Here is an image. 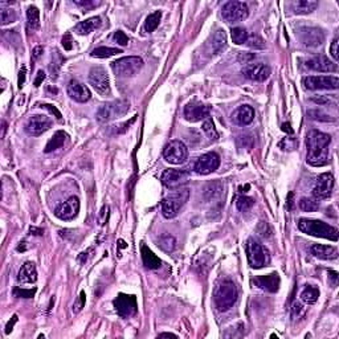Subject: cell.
I'll list each match as a JSON object with an SVG mask.
<instances>
[{
	"label": "cell",
	"instance_id": "52",
	"mask_svg": "<svg viewBox=\"0 0 339 339\" xmlns=\"http://www.w3.org/2000/svg\"><path fill=\"white\" fill-rule=\"evenodd\" d=\"M338 273L336 272V270H330L329 272V284L332 285L333 288H336L337 285H338Z\"/></svg>",
	"mask_w": 339,
	"mask_h": 339
},
{
	"label": "cell",
	"instance_id": "41",
	"mask_svg": "<svg viewBox=\"0 0 339 339\" xmlns=\"http://www.w3.org/2000/svg\"><path fill=\"white\" fill-rule=\"evenodd\" d=\"M254 205V200L249 196H239L236 200V207L240 212H247L249 209H252Z\"/></svg>",
	"mask_w": 339,
	"mask_h": 339
},
{
	"label": "cell",
	"instance_id": "15",
	"mask_svg": "<svg viewBox=\"0 0 339 339\" xmlns=\"http://www.w3.org/2000/svg\"><path fill=\"white\" fill-rule=\"evenodd\" d=\"M334 188V177L330 173H322L317 179L314 188H313V196L316 200H324L328 199Z\"/></svg>",
	"mask_w": 339,
	"mask_h": 339
},
{
	"label": "cell",
	"instance_id": "14",
	"mask_svg": "<svg viewBox=\"0 0 339 339\" xmlns=\"http://www.w3.org/2000/svg\"><path fill=\"white\" fill-rule=\"evenodd\" d=\"M301 43L308 48L320 47L325 41V33L322 29L316 27H304L298 31Z\"/></svg>",
	"mask_w": 339,
	"mask_h": 339
},
{
	"label": "cell",
	"instance_id": "37",
	"mask_svg": "<svg viewBox=\"0 0 339 339\" xmlns=\"http://www.w3.org/2000/svg\"><path fill=\"white\" fill-rule=\"evenodd\" d=\"M157 243H158V247L162 251H165V252L170 253L172 252L173 249H175V244H176V241H175V239H173V236H171V235H162V236L159 237L158 240H157Z\"/></svg>",
	"mask_w": 339,
	"mask_h": 339
},
{
	"label": "cell",
	"instance_id": "18",
	"mask_svg": "<svg viewBox=\"0 0 339 339\" xmlns=\"http://www.w3.org/2000/svg\"><path fill=\"white\" fill-rule=\"evenodd\" d=\"M243 75L252 81H265L270 76V68L262 63H248L243 68Z\"/></svg>",
	"mask_w": 339,
	"mask_h": 339
},
{
	"label": "cell",
	"instance_id": "25",
	"mask_svg": "<svg viewBox=\"0 0 339 339\" xmlns=\"http://www.w3.org/2000/svg\"><path fill=\"white\" fill-rule=\"evenodd\" d=\"M225 47H227V36H225L224 31L219 29L213 33V36L207 44V53L209 56H216L224 51Z\"/></svg>",
	"mask_w": 339,
	"mask_h": 339
},
{
	"label": "cell",
	"instance_id": "20",
	"mask_svg": "<svg viewBox=\"0 0 339 339\" xmlns=\"http://www.w3.org/2000/svg\"><path fill=\"white\" fill-rule=\"evenodd\" d=\"M52 126L51 118H48L45 115H33L28 119L27 125H25V131L29 135L37 137L49 130Z\"/></svg>",
	"mask_w": 339,
	"mask_h": 339
},
{
	"label": "cell",
	"instance_id": "3",
	"mask_svg": "<svg viewBox=\"0 0 339 339\" xmlns=\"http://www.w3.org/2000/svg\"><path fill=\"white\" fill-rule=\"evenodd\" d=\"M239 292L232 281H224L216 286L213 292V301L220 312H227L236 304Z\"/></svg>",
	"mask_w": 339,
	"mask_h": 339
},
{
	"label": "cell",
	"instance_id": "36",
	"mask_svg": "<svg viewBox=\"0 0 339 339\" xmlns=\"http://www.w3.org/2000/svg\"><path fill=\"white\" fill-rule=\"evenodd\" d=\"M28 27L31 29H39L40 28V11L35 5H29L27 9Z\"/></svg>",
	"mask_w": 339,
	"mask_h": 339
},
{
	"label": "cell",
	"instance_id": "9",
	"mask_svg": "<svg viewBox=\"0 0 339 339\" xmlns=\"http://www.w3.org/2000/svg\"><path fill=\"white\" fill-rule=\"evenodd\" d=\"M163 158L171 165H183L188 159V149L180 141H171L163 150Z\"/></svg>",
	"mask_w": 339,
	"mask_h": 339
},
{
	"label": "cell",
	"instance_id": "33",
	"mask_svg": "<svg viewBox=\"0 0 339 339\" xmlns=\"http://www.w3.org/2000/svg\"><path fill=\"white\" fill-rule=\"evenodd\" d=\"M221 191H223V185L220 181H212L209 183L204 189V196L208 201L216 200L221 196Z\"/></svg>",
	"mask_w": 339,
	"mask_h": 339
},
{
	"label": "cell",
	"instance_id": "16",
	"mask_svg": "<svg viewBox=\"0 0 339 339\" xmlns=\"http://www.w3.org/2000/svg\"><path fill=\"white\" fill-rule=\"evenodd\" d=\"M80 211V200L79 197L72 196L69 197L67 201H64L61 204L56 208L55 215L59 217L60 220H73L77 215H79Z\"/></svg>",
	"mask_w": 339,
	"mask_h": 339
},
{
	"label": "cell",
	"instance_id": "4",
	"mask_svg": "<svg viewBox=\"0 0 339 339\" xmlns=\"http://www.w3.org/2000/svg\"><path fill=\"white\" fill-rule=\"evenodd\" d=\"M245 252H247L249 265L253 269L264 268V266H268L270 262V254H269L268 249L261 243L254 240L253 237L248 239L245 243Z\"/></svg>",
	"mask_w": 339,
	"mask_h": 339
},
{
	"label": "cell",
	"instance_id": "13",
	"mask_svg": "<svg viewBox=\"0 0 339 339\" xmlns=\"http://www.w3.org/2000/svg\"><path fill=\"white\" fill-rule=\"evenodd\" d=\"M114 306L118 316L122 317V318H130L138 312L137 298L134 296H130V294L121 293L114 300Z\"/></svg>",
	"mask_w": 339,
	"mask_h": 339
},
{
	"label": "cell",
	"instance_id": "8",
	"mask_svg": "<svg viewBox=\"0 0 339 339\" xmlns=\"http://www.w3.org/2000/svg\"><path fill=\"white\" fill-rule=\"evenodd\" d=\"M249 15L248 5L243 1H228L221 8V17L229 24L240 23Z\"/></svg>",
	"mask_w": 339,
	"mask_h": 339
},
{
	"label": "cell",
	"instance_id": "35",
	"mask_svg": "<svg viewBox=\"0 0 339 339\" xmlns=\"http://www.w3.org/2000/svg\"><path fill=\"white\" fill-rule=\"evenodd\" d=\"M118 53H122L121 49H117V48H109V47H99L93 49L90 53L91 57H97V59H107V57H111V56L118 55Z\"/></svg>",
	"mask_w": 339,
	"mask_h": 339
},
{
	"label": "cell",
	"instance_id": "19",
	"mask_svg": "<svg viewBox=\"0 0 339 339\" xmlns=\"http://www.w3.org/2000/svg\"><path fill=\"white\" fill-rule=\"evenodd\" d=\"M211 107L200 102H189L184 106V118L188 122H200L201 119L208 118Z\"/></svg>",
	"mask_w": 339,
	"mask_h": 339
},
{
	"label": "cell",
	"instance_id": "29",
	"mask_svg": "<svg viewBox=\"0 0 339 339\" xmlns=\"http://www.w3.org/2000/svg\"><path fill=\"white\" fill-rule=\"evenodd\" d=\"M317 7H318V1H314V0H297L292 3L293 12L297 15L312 13L313 11H316Z\"/></svg>",
	"mask_w": 339,
	"mask_h": 339
},
{
	"label": "cell",
	"instance_id": "12",
	"mask_svg": "<svg viewBox=\"0 0 339 339\" xmlns=\"http://www.w3.org/2000/svg\"><path fill=\"white\" fill-rule=\"evenodd\" d=\"M220 166V158L216 153H207L195 161L193 163V171L199 175H208V173L216 171Z\"/></svg>",
	"mask_w": 339,
	"mask_h": 339
},
{
	"label": "cell",
	"instance_id": "21",
	"mask_svg": "<svg viewBox=\"0 0 339 339\" xmlns=\"http://www.w3.org/2000/svg\"><path fill=\"white\" fill-rule=\"evenodd\" d=\"M68 94L72 99H75L77 102H86L91 97L90 90L85 86L84 84H81L77 80H72L68 84Z\"/></svg>",
	"mask_w": 339,
	"mask_h": 339
},
{
	"label": "cell",
	"instance_id": "30",
	"mask_svg": "<svg viewBox=\"0 0 339 339\" xmlns=\"http://www.w3.org/2000/svg\"><path fill=\"white\" fill-rule=\"evenodd\" d=\"M142 260L145 266L149 269H158L162 264L159 257L154 254V252L146 245H142Z\"/></svg>",
	"mask_w": 339,
	"mask_h": 339
},
{
	"label": "cell",
	"instance_id": "45",
	"mask_svg": "<svg viewBox=\"0 0 339 339\" xmlns=\"http://www.w3.org/2000/svg\"><path fill=\"white\" fill-rule=\"evenodd\" d=\"M79 7H81L84 9V11L86 12L89 11V9H91V8L97 7L99 4V1H94V0H77V1H75Z\"/></svg>",
	"mask_w": 339,
	"mask_h": 339
},
{
	"label": "cell",
	"instance_id": "47",
	"mask_svg": "<svg viewBox=\"0 0 339 339\" xmlns=\"http://www.w3.org/2000/svg\"><path fill=\"white\" fill-rule=\"evenodd\" d=\"M309 115H310L313 119H317V121H325V122H328V121H336L334 118H330L328 114H324L322 111L318 110L309 111Z\"/></svg>",
	"mask_w": 339,
	"mask_h": 339
},
{
	"label": "cell",
	"instance_id": "56",
	"mask_svg": "<svg viewBox=\"0 0 339 339\" xmlns=\"http://www.w3.org/2000/svg\"><path fill=\"white\" fill-rule=\"evenodd\" d=\"M43 52H44V48L41 47V45L36 47L35 49H33V52H32V55H33V59H39L40 56L43 55Z\"/></svg>",
	"mask_w": 339,
	"mask_h": 339
},
{
	"label": "cell",
	"instance_id": "23",
	"mask_svg": "<svg viewBox=\"0 0 339 339\" xmlns=\"http://www.w3.org/2000/svg\"><path fill=\"white\" fill-rule=\"evenodd\" d=\"M231 118H232V122L237 126H248L249 123H252V121L254 119V110L249 105H243L233 111Z\"/></svg>",
	"mask_w": 339,
	"mask_h": 339
},
{
	"label": "cell",
	"instance_id": "44",
	"mask_svg": "<svg viewBox=\"0 0 339 339\" xmlns=\"http://www.w3.org/2000/svg\"><path fill=\"white\" fill-rule=\"evenodd\" d=\"M257 232H258V235H260L261 237H265V239H268V237L272 236V229H270V227H269V224L266 221H261L260 224H258V227H257Z\"/></svg>",
	"mask_w": 339,
	"mask_h": 339
},
{
	"label": "cell",
	"instance_id": "51",
	"mask_svg": "<svg viewBox=\"0 0 339 339\" xmlns=\"http://www.w3.org/2000/svg\"><path fill=\"white\" fill-rule=\"evenodd\" d=\"M84 305H85V293L81 292V294H80V298H79V302L76 305H73V312L79 313L81 309L84 308Z\"/></svg>",
	"mask_w": 339,
	"mask_h": 339
},
{
	"label": "cell",
	"instance_id": "32",
	"mask_svg": "<svg viewBox=\"0 0 339 339\" xmlns=\"http://www.w3.org/2000/svg\"><path fill=\"white\" fill-rule=\"evenodd\" d=\"M67 141V134L64 131H57L52 139H49V142L45 146V153H52V151L57 150L60 147L64 146V143Z\"/></svg>",
	"mask_w": 339,
	"mask_h": 339
},
{
	"label": "cell",
	"instance_id": "17",
	"mask_svg": "<svg viewBox=\"0 0 339 339\" xmlns=\"http://www.w3.org/2000/svg\"><path fill=\"white\" fill-rule=\"evenodd\" d=\"M189 177V172L187 170H166L162 173V183L169 188H177L184 183H187Z\"/></svg>",
	"mask_w": 339,
	"mask_h": 339
},
{
	"label": "cell",
	"instance_id": "59",
	"mask_svg": "<svg viewBox=\"0 0 339 339\" xmlns=\"http://www.w3.org/2000/svg\"><path fill=\"white\" fill-rule=\"evenodd\" d=\"M282 130L289 133V134H293V129H290V125H289V123H284V125H282Z\"/></svg>",
	"mask_w": 339,
	"mask_h": 339
},
{
	"label": "cell",
	"instance_id": "40",
	"mask_svg": "<svg viewBox=\"0 0 339 339\" xmlns=\"http://www.w3.org/2000/svg\"><path fill=\"white\" fill-rule=\"evenodd\" d=\"M201 129H203V131L207 134V137H208L209 139L216 141V139L219 138V134H217L216 129H215V125H213L212 119L211 118L204 119V122H203V125H201Z\"/></svg>",
	"mask_w": 339,
	"mask_h": 339
},
{
	"label": "cell",
	"instance_id": "53",
	"mask_svg": "<svg viewBox=\"0 0 339 339\" xmlns=\"http://www.w3.org/2000/svg\"><path fill=\"white\" fill-rule=\"evenodd\" d=\"M61 43H63V47L65 48L67 51H71L72 48H73V45H72V43H73V41H72V36L69 35V33L64 36L63 41H61Z\"/></svg>",
	"mask_w": 339,
	"mask_h": 339
},
{
	"label": "cell",
	"instance_id": "5",
	"mask_svg": "<svg viewBox=\"0 0 339 339\" xmlns=\"http://www.w3.org/2000/svg\"><path fill=\"white\" fill-rule=\"evenodd\" d=\"M189 191L187 188H181L173 191L167 195L162 201V213L166 219H173L176 216L184 204L188 201Z\"/></svg>",
	"mask_w": 339,
	"mask_h": 339
},
{
	"label": "cell",
	"instance_id": "6",
	"mask_svg": "<svg viewBox=\"0 0 339 339\" xmlns=\"http://www.w3.org/2000/svg\"><path fill=\"white\" fill-rule=\"evenodd\" d=\"M143 67V60L137 56H127L122 59L115 60L111 63V69L114 72L115 76L122 77V79H129L134 77Z\"/></svg>",
	"mask_w": 339,
	"mask_h": 339
},
{
	"label": "cell",
	"instance_id": "10",
	"mask_svg": "<svg viewBox=\"0 0 339 339\" xmlns=\"http://www.w3.org/2000/svg\"><path fill=\"white\" fill-rule=\"evenodd\" d=\"M304 85L310 90H334L338 89L339 80L336 76H309L304 79Z\"/></svg>",
	"mask_w": 339,
	"mask_h": 339
},
{
	"label": "cell",
	"instance_id": "49",
	"mask_svg": "<svg viewBox=\"0 0 339 339\" xmlns=\"http://www.w3.org/2000/svg\"><path fill=\"white\" fill-rule=\"evenodd\" d=\"M40 107L49 111V113L55 115L57 119H61V113H60V111L57 110V107L53 106V105H49V103H41V105H40Z\"/></svg>",
	"mask_w": 339,
	"mask_h": 339
},
{
	"label": "cell",
	"instance_id": "57",
	"mask_svg": "<svg viewBox=\"0 0 339 339\" xmlns=\"http://www.w3.org/2000/svg\"><path fill=\"white\" fill-rule=\"evenodd\" d=\"M159 338H177V336H175V334H171V333H162V334H159Z\"/></svg>",
	"mask_w": 339,
	"mask_h": 339
},
{
	"label": "cell",
	"instance_id": "58",
	"mask_svg": "<svg viewBox=\"0 0 339 339\" xmlns=\"http://www.w3.org/2000/svg\"><path fill=\"white\" fill-rule=\"evenodd\" d=\"M16 321H17V317L13 316V321H12V324H11V322H9V324L7 325V330H5V333H7V334H8V333H9V332H11V330H12V326H13V324H15Z\"/></svg>",
	"mask_w": 339,
	"mask_h": 339
},
{
	"label": "cell",
	"instance_id": "54",
	"mask_svg": "<svg viewBox=\"0 0 339 339\" xmlns=\"http://www.w3.org/2000/svg\"><path fill=\"white\" fill-rule=\"evenodd\" d=\"M25 75H27V68L21 67V69H20V72H19V81H17L20 89L23 87L24 83H25Z\"/></svg>",
	"mask_w": 339,
	"mask_h": 339
},
{
	"label": "cell",
	"instance_id": "38",
	"mask_svg": "<svg viewBox=\"0 0 339 339\" xmlns=\"http://www.w3.org/2000/svg\"><path fill=\"white\" fill-rule=\"evenodd\" d=\"M231 37H232L233 43L237 44V45H241V44L247 43L249 35L245 28L236 27L232 28V31H231Z\"/></svg>",
	"mask_w": 339,
	"mask_h": 339
},
{
	"label": "cell",
	"instance_id": "43",
	"mask_svg": "<svg viewBox=\"0 0 339 339\" xmlns=\"http://www.w3.org/2000/svg\"><path fill=\"white\" fill-rule=\"evenodd\" d=\"M245 44H247L248 47L254 48V49H262V48L265 47L262 39H261L260 36H257V35L249 36L248 40H247V43Z\"/></svg>",
	"mask_w": 339,
	"mask_h": 339
},
{
	"label": "cell",
	"instance_id": "34",
	"mask_svg": "<svg viewBox=\"0 0 339 339\" xmlns=\"http://www.w3.org/2000/svg\"><path fill=\"white\" fill-rule=\"evenodd\" d=\"M161 19H162V12L161 11H155L150 13L146 17V21H145V31L149 32V33L154 32L159 27Z\"/></svg>",
	"mask_w": 339,
	"mask_h": 339
},
{
	"label": "cell",
	"instance_id": "27",
	"mask_svg": "<svg viewBox=\"0 0 339 339\" xmlns=\"http://www.w3.org/2000/svg\"><path fill=\"white\" fill-rule=\"evenodd\" d=\"M310 251H312V254H314L318 258H322V260H336L338 257V251L332 245L316 244L313 245Z\"/></svg>",
	"mask_w": 339,
	"mask_h": 339
},
{
	"label": "cell",
	"instance_id": "39",
	"mask_svg": "<svg viewBox=\"0 0 339 339\" xmlns=\"http://www.w3.org/2000/svg\"><path fill=\"white\" fill-rule=\"evenodd\" d=\"M300 208L305 212H314L320 208V204L316 199H310V197H302L300 200Z\"/></svg>",
	"mask_w": 339,
	"mask_h": 339
},
{
	"label": "cell",
	"instance_id": "24",
	"mask_svg": "<svg viewBox=\"0 0 339 339\" xmlns=\"http://www.w3.org/2000/svg\"><path fill=\"white\" fill-rule=\"evenodd\" d=\"M253 284L256 285L257 288L262 289V290H266V292L276 293L278 289H280V276L277 273H272V274H266V276H260L256 277L253 280Z\"/></svg>",
	"mask_w": 339,
	"mask_h": 339
},
{
	"label": "cell",
	"instance_id": "28",
	"mask_svg": "<svg viewBox=\"0 0 339 339\" xmlns=\"http://www.w3.org/2000/svg\"><path fill=\"white\" fill-rule=\"evenodd\" d=\"M101 25V17L99 16H94V17H90V19L85 20V21H81V23L77 24L75 32L77 35H89L90 32H93L94 29Z\"/></svg>",
	"mask_w": 339,
	"mask_h": 339
},
{
	"label": "cell",
	"instance_id": "48",
	"mask_svg": "<svg viewBox=\"0 0 339 339\" xmlns=\"http://www.w3.org/2000/svg\"><path fill=\"white\" fill-rule=\"evenodd\" d=\"M113 39H114V41L117 44H119V45H127L129 44V39H127V36L123 33L122 31H117L114 33V36H113Z\"/></svg>",
	"mask_w": 339,
	"mask_h": 339
},
{
	"label": "cell",
	"instance_id": "11",
	"mask_svg": "<svg viewBox=\"0 0 339 339\" xmlns=\"http://www.w3.org/2000/svg\"><path fill=\"white\" fill-rule=\"evenodd\" d=\"M89 83H90L91 86L94 87L95 91L101 95L110 94L111 90L109 76L102 67L91 68L90 73H89Z\"/></svg>",
	"mask_w": 339,
	"mask_h": 339
},
{
	"label": "cell",
	"instance_id": "55",
	"mask_svg": "<svg viewBox=\"0 0 339 339\" xmlns=\"http://www.w3.org/2000/svg\"><path fill=\"white\" fill-rule=\"evenodd\" d=\"M44 80H45V73H44L43 71L37 72V77H36V80H35V86L36 87L40 86Z\"/></svg>",
	"mask_w": 339,
	"mask_h": 339
},
{
	"label": "cell",
	"instance_id": "1",
	"mask_svg": "<svg viewBox=\"0 0 339 339\" xmlns=\"http://www.w3.org/2000/svg\"><path fill=\"white\" fill-rule=\"evenodd\" d=\"M330 143H332L330 135L318 130L309 131L306 138V147H308L306 161L310 166L322 167L328 165Z\"/></svg>",
	"mask_w": 339,
	"mask_h": 339
},
{
	"label": "cell",
	"instance_id": "31",
	"mask_svg": "<svg viewBox=\"0 0 339 339\" xmlns=\"http://www.w3.org/2000/svg\"><path fill=\"white\" fill-rule=\"evenodd\" d=\"M318 297H320V290L316 286H313V285H308L304 289V292L301 293V300L306 305L316 304L318 301Z\"/></svg>",
	"mask_w": 339,
	"mask_h": 339
},
{
	"label": "cell",
	"instance_id": "46",
	"mask_svg": "<svg viewBox=\"0 0 339 339\" xmlns=\"http://www.w3.org/2000/svg\"><path fill=\"white\" fill-rule=\"evenodd\" d=\"M36 289H15L13 290V294L16 297H23V298H32L35 296Z\"/></svg>",
	"mask_w": 339,
	"mask_h": 339
},
{
	"label": "cell",
	"instance_id": "22",
	"mask_svg": "<svg viewBox=\"0 0 339 339\" xmlns=\"http://www.w3.org/2000/svg\"><path fill=\"white\" fill-rule=\"evenodd\" d=\"M306 68L316 72H325V73L338 71L337 64L333 63L332 60H329V57H326V56H316V57L308 60Z\"/></svg>",
	"mask_w": 339,
	"mask_h": 339
},
{
	"label": "cell",
	"instance_id": "7",
	"mask_svg": "<svg viewBox=\"0 0 339 339\" xmlns=\"http://www.w3.org/2000/svg\"><path fill=\"white\" fill-rule=\"evenodd\" d=\"M129 109H130V102L127 99H117L99 107L97 111V119L99 122H110L113 119L126 114Z\"/></svg>",
	"mask_w": 339,
	"mask_h": 339
},
{
	"label": "cell",
	"instance_id": "50",
	"mask_svg": "<svg viewBox=\"0 0 339 339\" xmlns=\"http://www.w3.org/2000/svg\"><path fill=\"white\" fill-rule=\"evenodd\" d=\"M330 53H332L333 59L336 60V61H338V59H339V55H338V37H336V39L333 40L332 47H330Z\"/></svg>",
	"mask_w": 339,
	"mask_h": 339
},
{
	"label": "cell",
	"instance_id": "42",
	"mask_svg": "<svg viewBox=\"0 0 339 339\" xmlns=\"http://www.w3.org/2000/svg\"><path fill=\"white\" fill-rule=\"evenodd\" d=\"M0 19H1V24L7 25L9 23H13L16 20V13L11 8H1L0 9Z\"/></svg>",
	"mask_w": 339,
	"mask_h": 339
},
{
	"label": "cell",
	"instance_id": "2",
	"mask_svg": "<svg viewBox=\"0 0 339 339\" xmlns=\"http://www.w3.org/2000/svg\"><path fill=\"white\" fill-rule=\"evenodd\" d=\"M298 228L306 235L316 237H322L328 240H338V229L336 227L326 224L321 220H310V219H301L298 221Z\"/></svg>",
	"mask_w": 339,
	"mask_h": 339
},
{
	"label": "cell",
	"instance_id": "26",
	"mask_svg": "<svg viewBox=\"0 0 339 339\" xmlns=\"http://www.w3.org/2000/svg\"><path fill=\"white\" fill-rule=\"evenodd\" d=\"M37 280V270L33 262H25L20 268L17 274V282L19 284H35Z\"/></svg>",
	"mask_w": 339,
	"mask_h": 339
}]
</instances>
